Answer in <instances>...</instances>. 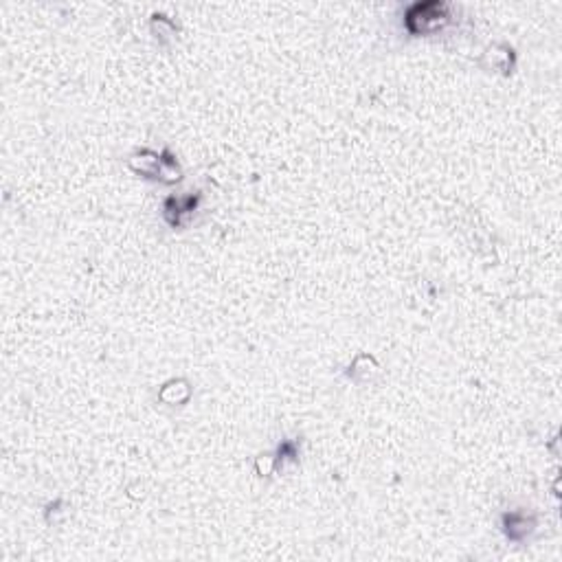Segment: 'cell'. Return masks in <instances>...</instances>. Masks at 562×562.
Wrapping results in <instances>:
<instances>
[{"label":"cell","mask_w":562,"mask_h":562,"mask_svg":"<svg viewBox=\"0 0 562 562\" xmlns=\"http://www.w3.org/2000/svg\"><path fill=\"white\" fill-rule=\"evenodd\" d=\"M449 18V7L444 3H419L413 5L407 14V27L413 34H427L442 27Z\"/></svg>","instance_id":"cell-1"}]
</instances>
